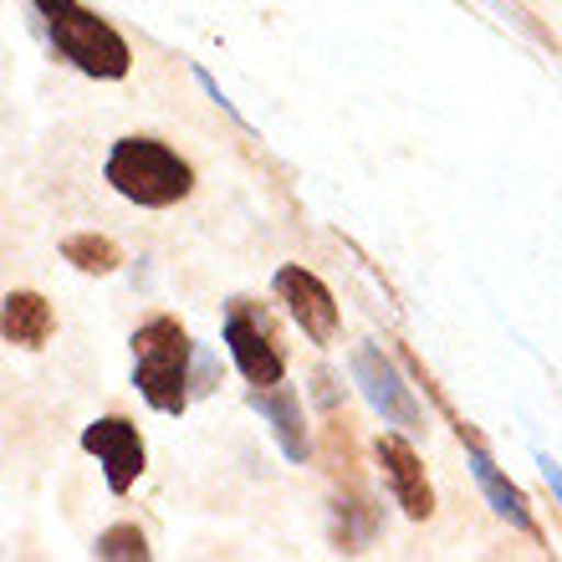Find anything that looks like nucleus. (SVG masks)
Returning a JSON list of instances; mask_svg holds the SVG:
<instances>
[{
	"label": "nucleus",
	"mask_w": 562,
	"mask_h": 562,
	"mask_svg": "<svg viewBox=\"0 0 562 562\" xmlns=\"http://www.w3.org/2000/svg\"><path fill=\"white\" fill-rule=\"evenodd\" d=\"M134 389L159 415H184L194 400V342L175 312H154L134 327Z\"/></svg>",
	"instance_id": "obj_1"
},
{
	"label": "nucleus",
	"mask_w": 562,
	"mask_h": 562,
	"mask_svg": "<svg viewBox=\"0 0 562 562\" xmlns=\"http://www.w3.org/2000/svg\"><path fill=\"white\" fill-rule=\"evenodd\" d=\"M31 11L42 15V31L46 42L57 46V57H67L82 77H98V82L128 77V67H134L128 42L82 0H31Z\"/></svg>",
	"instance_id": "obj_2"
},
{
	"label": "nucleus",
	"mask_w": 562,
	"mask_h": 562,
	"mask_svg": "<svg viewBox=\"0 0 562 562\" xmlns=\"http://www.w3.org/2000/svg\"><path fill=\"white\" fill-rule=\"evenodd\" d=\"M103 179L128 205H144V210H169L179 200H190V190H194L190 159H179L169 144L144 138V134L113 138V148H108V159H103Z\"/></svg>",
	"instance_id": "obj_3"
},
{
	"label": "nucleus",
	"mask_w": 562,
	"mask_h": 562,
	"mask_svg": "<svg viewBox=\"0 0 562 562\" xmlns=\"http://www.w3.org/2000/svg\"><path fill=\"white\" fill-rule=\"evenodd\" d=\"M225 348H231L240 379L251 389H271L286 379V358H281L277 338H271L267 312H256L251 302H231L225 307Z\"/></svg>",
	"instance_id": "obj_4"
},
{
	"label": "nucleus",
	"mask_w": 562,
	"mask_h": 562,
	"mask_svg": "<svg viewBox=\"0 0 562 562\" xmlns=\"http://www.w3.org/2000/svg\"><path fill=\"white\" fill-rule=\"evenodd\" d=\"M353 384H358V394L373 404V415H384V425L404 429V435L425 429V409L415 404L404 373L394 369V358H389L384 348H373V342L353 348Z\"/></svg>",
	"instance_id": "obj_5"
},
{
	"label": "nucleus",
	"mask_w": 562,
	"mask_h": 562,
	"mask_svg": "<svg viewBox=\"0 0 562 562\" xmlns=\"http://www.w3.org/2000/svg\"><path fill=\"white\" fill-rule=\"evenodd\" d=\"M82 450H88V456H98L103 481H108V491H113V496H128V491L138 486L144 465H148V445H144V435H138V425L128 415L92 419V425L82 429Z\"/></svg>",
	"instance_id": "obj_6"
},
{
	"label": "nucleus",
	"mask_w": 562,
	"mask_h": 562,
	"mask_svg": "<svg viewBox=\"0 0 562 562\" xmlns=\"http://www.w3.org/2000/svg\"><path fill=\"white\" fill-rule=\"evenodd\" d=\"M373 460H379V475H384V491L389 502L400 506L409 521H429L435 517V491H429V475H425V460L409 440H404V429L394 435H379L373 440Z\"/></svg>",
	"instance_id": "obj_7"
},
{
	"label": "nucleus",
	"mask_w": 562,
	"mask_h": 562,
	"mask_svg": "<svg viewBox=\"0 0 562 562\" xmlns=\"http://www.w3.org/2000/svg\"><path fill=\"white\" fill-rule=\"evenodd\" d=\"M277 296L286 302V312H292V323L307 333V342H317V348H333L338 342V296L327 292L323 277H312L307 267H281L277 271Z\"/></svg>",
	"instance_id": "obj_8"
},
{
	"label": "nucleus",
	"mask_w": 562,
	"mask_h": 562,
	"mask_svg": "<svg viewBox=\"0 0 562 562\" xmlns=\"http://www.w3.org/2000/svg\"><path fill=\"white\" fill-rule=\"evenodd\" d=\"M256 409V415L271 425V435H277L281 456L292 460V465H302V460L312 456V440H307V425H302V400H296L292 384H271V389H251V400H246Z\"/></svg>",
	"instance_id": "obj_9"
},
{
	"label": "nucleus",
	"mask_w": 562,
	"mask_h": 562,
	"mask_svg": "<svg viewBox=\"0 0 562 562\" xmlns=\"http://www.w3.org/2000/svg\"><path fill=\"white\" fill-rule=\"evenodd\" d=\"M471 475L475 486H481V496L491 502V512L502 521H512L517 532H527L532 542H542V527H537L532 506H527V496H521V486H512L502 471H496V460L486 456V445H471Z\"/></svg>",
	"instance_id": "obj_10"
},
{
	"label": "nucleus",
	"mask_w": 562,
	"mask_h": 562,
	"mask_svg": "<svg viewBox=\"0 0 562 562\" xmlns=\"http://www.w3.org/2000/svg\"><path fill=\"white\" fill-rule=\"evenodd\" d=\"M0 327H5V342L11 348H46L52 333H57V312L42 292H5V312H0Z\"/></svg>",
	"instance_id": "obj_11"
},
{
	"label": "nucleus",
	"mask_w": 562,
	"mask_h": 562,
	"mask_svg": "<svg viewBox=\"0 0 562 562\" xmlns=\"http://www.w3.org/2000/svg\"><path fill=\"white\" fill-rule=\"evenodd\" d=\"M61 261L77 267L82 277H113L123 267V246L113 236H98V231H77L61 240Z\"/></svg>",
	"instance_id": "obj_12"
},
{
	"label": "nucleus",
	"mask_w": 562,
	"mask_h": 562,
	"mask_svg": "<svg viewBox=\"0 0 562 562\" xmlns=\"http://www.w3.org/2000/svg\"><path fill=\"white\" fill-rule=\"evenodd\" d=\"M92 558L98 562H144L148 558V537L138 532V527H108V532H98V542H92Z\"/></svg>",
	"instance_id": "obj_13"
},
{
	"label": "nucleus",
	"mask_w": 562,
	"mask_h": 562,
	"mask_svg": "<svg viewBox=\"0 0 562 562\" xmlns=\"http://www.w3.org/2000/svg\"><path fill=\"white\" fill-rule=\"evenodd\" d=\"M221 384V373H215V358L205 348H194V394H210V389Z\"/></svg>",
	"instance_id": "obj_14"
},
{
	"label": "nucleus",
	"mask_w": 562,
	"mask_h": 562,
	"mask_svg": "<svg viewBox=\"0 0 562 562\" xmlns=\"http://www.w3.org/2000/svg\"><path fill=\"white\" fill-rule=\"evenodd\" d=\"M537 465H542V475H548L552 496H558V506H562V471H558V460H552V456H537Z\"/></svg>",
	"instance_id": "obj_15"
}]
</instances>
